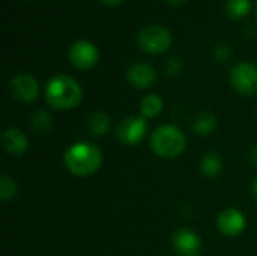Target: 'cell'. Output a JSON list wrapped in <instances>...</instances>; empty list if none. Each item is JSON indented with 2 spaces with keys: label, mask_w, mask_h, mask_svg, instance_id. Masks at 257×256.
<instances>
[{
  "label": "cell",
  "mask_w": 257,
  "mask_h": 256,
  "mask_svg": "<svg viewBox=\"0 0 257 256\" xmlns=\"http://www.w3.org/2000/svg\"><path fill=\"white\" fill-rule=\"evenodd\" d=\"M251 161L257 166V146L253 148V151H251Z\"/></svg>",
  "instance_id": "obj_24"
},
{
  "label": "cell",
  "mask_w": 257,
  "mask_h": 256,
  "mask_svg": "<svg viewBox=\"0 0 257 256\" xmlns=\"http://www.w3.org/2000/svg\"><path fill=\"white\" fill-rule=\"evenodd\" d=\"M45 100L54 110H69L81 103L83 89L74 77L59 74L48 80L45 86Z\"/></svg>",
  "instance_id": "obj_1"
},
{
  "label": "cell",
  "mask_w": 257,
  "mask_h": 256,
  "mask_svg": "<svg viewBox=\"0 0 257 256\" xmlns=\"http://www.w3.org/2000/svg\"><path fill=\"white\" fill-rule=\"evenodd\" d=\"M217 228L226 237H238L245 231L247 219L242 211H239L238 208L229 207V208H224L218 214Z\"/></svg>",
  "instance_id": "obj_9"
},
{
  "label": "cell",
  "mask_w": 257,
  "mask_h": 256,
  "mask_svg": "<svg viewBox=\"0 0 257 256\" xmlns=\"http://www.w3.org/2000/svg\"><path fill=\"white\" fill-rule=\"evenodd\" d=\"M217 128V118L206 110H202L196 115L193 121V131L197 136H209Z\"/></svg>",
  "instance_id": "obj_14"
},
{
  "label": "cell",
  "mask_w": 257,
  "mask_h": 256,
  "mask_svg": "<svg viewBox=\"0 0 257 256\" xmlns=\"http://www.w3.org/2000/svg\"><path fill=\"white\" fill-rule=\"evenodd\" d=\"M68 59L78 69H90L98 63L99 53L98 48L90 41L80 39L69 47Z\"/></svg>",
  "instance_id": "obj_7"
},
{
  "label": "cell",
  "mask_w": 257,
  "mask_h": 256,
  "mask_svg": "<svg viewBox=\"0 0 257 256\" xmlns=\"http://www.w3.org/2000/svg\"><path fill=\"white\" fill-rule=\"evenodd\" d=\"M137 44L143 51L149 54H161L172 47L173 36L167 27L160 24H151L140 29L137 35Z\"/></svg>",
  "instance_id": "obj_4"
},
{
  "label": "cell",
  "mask_w": 257,
  "mask_h": 256,
  "mask_svg": "<svg viewBox=\"0 0 257 256\" xmlns=\"http://www.w3.org/2000/svg\"><path fill=\"white\" fill-rule=\"evenodd\" d=\"M187 137L175 125H161L151 136V148L161 158H176L185 151Z\"/></svg>",
  "instance_id": "obj_3"
},
{
  "label": "cell",
  "mask_w": 257,
  "mask_h": 256,
  "mask_svg": "<svg viewBox=\"0 0 257 256\" xmlns=\"http://www.w3.org/2000/svg\"><path fill=\"white\" fill-rule=\"evenodd\" d=\"M251 9V0H226V14L232 20L245 17Z\"/></svg>",
  "instance_id": "obj_17"
},
{
  "label": "cell",
  "mask_w": 257,
  "mask_h": 256,
  "mask_svg": "<svg viewBox=\"0 0 257 256\" xmlns=\"http://www.w3.org/2000/svg\"><path fill=\"white\" fill-rule=\"evenodd\" d=\"M163 98L157 94H149L140 103V113L143 118H157L163 112Z\"/></svg>",
  "instance_id": "obj_15"
},
{
  "label": "cell",
  "mask_w": 257,
  "mask_h": 256,
  "mask_svg": "<svg viewBox=\"0 0 257 256\" xmlns=\"http://www.w3.org/2000/svg\"><path fill=\"white\" fill-rule=\"evenodd\" d=\"M230 83L233 89L244 95L253 97L257 94V66L250 62H239L230 69Z\"/></svg>",
  "instance_id": "obj_5"
},
{
  "label": "cell",
  "mask_w": 257,
  "mask_h": 256,
  "mask_svg": "<svg viewBox=\"0 0 257 256\" xmlns=\"http://www.w3.org/2000/svg\"><path fill=\"white\" fill-rule=\"evenodd\" d=\"M256 14H257V3H256Z\"/></svg>",
  "instance_id": "obj_26"
},
{
  "label": "cell",
  "mask_w": 257,
  "mask_h": 256,
  "mask_svg": "<svg viewBox=\"0 0 257 256\" xmlns=\"http://www.w3.org/2000/svg\"><path fill=\"white\" fill-rule=\"evenodd\" d=\"M172 246L178 256H200L203 250L202 238L188 228L178 229L172 235Z\"/></svg>",
  "instance_id": "obj_8"
},
{
  "label": "cell",
  "mask_w": 257,
  "mask_h": 256,
  "mask_svg": "<svg viewBox=\"0 0 257 256\" xmlns=\"http://www.w3.org/2000/svg\"><path fill=\"white\" fill-rule=\"evenodd\" d=\"M101 2L107 6H117V5H122L125 0H101Z\"/></svg>",
  "instance_id": "obj_22"
},
{
  "label": "cell",
  "mask_w": 257,
  "mask_h": 256,
  "mask_svg": "<svg viewBox=\"0 0 257 256\" xmlns=\"http://www.w3.org/2000/svg\"><path fill=\"white\" fill-rule=\"evenodd\" d=\"M214 56L218 62H227L232 57V48L227 44H218L214 50Z\"/></svg>",
  "instance_id": "obj_20"
},
{
  "label": "cell",
  "mask_w": 257,
  "mask_h": 256,
  "mask_svg": "<svg viewBox=\"0 0 257 256\" xmlns=\"http://www.w3.org/2000/svg\"><path fill=\"white\" fill-rule=\"evenodd\" d=\"M2 145L11 155H21L29 148V140L18 128H8L2 134Z\"/></svg>",
  "instance_id": "obj_12"
},
{
  "label": "cell",
  "mask_w": 257,
  "mask_h": 256,
  "mask_svg": "<svg viewBox=\"0 0 257 256\" xmlns=\"http://www.w3.org/2000/svg\"><path fill=\"white\" fill-rule=\"evenodd\" d=\"M65 167L77 177H89L99 170L102 154L98 146L89 142L72 143L63 154Z\"/></svg>",
  "instance_id": "obj_2"
},
{
  "label": "cell",
  "mask_w": 257,
  "mask_h": 256,
  "mask_svg": "<svg viewBox=\"0 0 257 256\" xmlns=\"http://www.w3.org/2000/svg\"><path fill=\"white\" fill-rule=\"evenodd\" d=\"M148 131L146 118L143 116H128L122 119L116 127V137L123 145H137L143 140Z\"/></svg>",
  "instance_id": "obj_6"
},
{
  "label": "cell",
  "mask_w": 257,
  "mask_h": 256,
  "mask_svg": "<svg viewBox=\"0 0 257 256\" xmlns=\"http://www.w3.org/2000/svg\"><path fill=\"white\" fill-rule=\"evenodd\" d=\"M251 189H253V195L257 198V178L254 180V183H253V187H251Z\"/></svg>",
  "instance_id": "obj_25"
},
{
  "label": "cell",
  "mask_w": 257,
  "mask_h": 256,
  "mask_svg": "<svg viewBox=\"0 0 257 256\" xmlns=\"http://www.w3.org/2000/svg\"><path fill=\"white\" fill-rule=\"evenodd\" d=\"M32 130L38 134H45L51 128V116L45 110H38L32 115Z\"/></svg>",
  "instance_id": "obj_18"
},
{
  "label": "cell",
  "mask_w": 257,
  "mask_h": 256,
  "mask_svg": "<svg viewBox=\"0 0 257 256\" xmlns=\"http://www.w3.org/2000/svg\"><path fill=\"white\" fill-rule=\"evenodd\" d=\"M9 86H11L12 97L20 103H32V101H35L36 97H38V92H39L38 80L29 72L17 74L11 80Z\"/></svg>",
  "instance_id": "obj_10"
},
{
  "label": "cell",
  "mask_w": 257,
  "mask_h": 256,
  "mask_svg": "<svg viewBox=\"0 0 257 256\" xmlns=\"http://www.w3.org/2000/svg\"><path fill=\"white\" fill-rule=\"evenodd\" d=\"M17 192H18V187H17L15 181L8 175H2V178H0V199L3 202L12 201L17 196Z\"/></svg>",
  "instance_id": "obj_19"
},
{
  "label": "cell",
  "mask_w": 257,
  "mask_h": 256,
  "mask_svg": "<svg viewBox=\"0 0 257 256\" xmlns=\"http://www.w3.org/2000/svg\"><path fill=\"white\" fill-rule=\"evenodd\" d=\"M200 170L208 178H217L223 172V158L218 152L209 151L200 160Z\"/></svg>",
  "instance_id": "obj_13"
},
{
  "label": "cell",
  "mask_w": 257,
  "mask_h": 256,
  "mask_svg": "<svg viewBox=\"0 0 257 256\" xmlns=\"http://www.w3.org/2000/svg\"><path fill=\"white\" fill-rule=\"evenodd\" d=\"M169 5H173V6H178V5H182V3H185L187 0H166Z\"/></svg>",
  "instance_id": "obj_23"
},
{
  "label": "cell",
  "mask_w": 257,
  "mask_h": 256,
  "mask_svg": "<svg viewBox=\"0 0 257 256\" xmlns=\"http://www.w3.org/2000/svg\"><path fill=\"white\" fill-rule=\"evenodd\" d=\"M181 69H182V63H181L179 59L170 57V59L167 60V65H166V72H167V75L175 77V75H178V74L181 72Z\"/></svg>",
  "instance_id": "obj_21"
},
{
  "label": "cell",
  "mask_w": 257,
  "mask_h": 256,
  "mask_svg": "<svg viewBox=\"0 0 257 256\" xmlns=\"http://www.w3.org/2000/svg\"><path fill=\"white\" fill-rule=\"evenodd\" d=\"M110 121H111V118L105 112L93 113L90 116V119H89V131H90V134L98 136V137L104 136L107 133V130L110 128Z\"/></svg>",
  "instance_id": "obj_16"
},
{
  "label": "cell",
  "mask_w": 257,
  "mask_h": 256,
  "mask_svg": "<svg viewBox=\"0 0 257 256\" xmlns=\"http://www.w3.org/2000/svg\"><path fill=\"white\" fill-rule=\"evenodd\" d=\"M126 78L130 84H133L137 89H149L157 81V71L151 63L137 62L130 66Z\"/></svg>",
  "instance_id": "obj_11"
}]
</instances>
